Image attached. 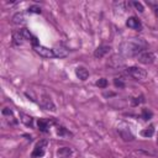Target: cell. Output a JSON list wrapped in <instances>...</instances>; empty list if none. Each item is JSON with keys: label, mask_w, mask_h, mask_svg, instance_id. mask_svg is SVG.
<instances>
[{"label": "cell", "mask_w": 158, "mask_h": 158, "mask_svg": "<svg viewBox=\"0 0 158 158\" xmlns=\"http://www.w3.org/2000/svg\"><path fill=\"white\" fill-rule=\"evenodd\" d=\"M107 79H105V78H101V79H99L96 83H95V85L96 86H99V88H101V89H105L106 86H107Z\"/></svg>", "instance_id": "18"}, {"label": "cell", "mask_w": 158, "mask_h": 158, "mask_svg": "<svg viewBox=\"0 0 158 158\" xmlns=\"http://www.w3.org/2000/svg\"><path fill=\"white\" fill-rule=\"evenodd\" d=\"M137 58H138V62L142 63V64H152L156 59V56H154L153 52L146 51V52H142Z\"/></svg>", "instance_id": "6"}, {"label": "cell", "mask_w": 158, "mask_h": 158, "mask_svg": "<svg viewBox=\"0 0 158 158\" xmlns=\"http://www.w3.org/2000/svg\"><path fill=\"white\" fill-rule=\"evenodd\" d=\"M117 132H118V135L121 136V138H122L123 141H132V139L135 138V136H133V133H132L130 126H127L126 123L118 125V126H117Z\"/></svg>", "instance_id": "3"}, {"label": "cell", "mask_w": 158, "mask_h": 158, "mask_svg": "<svg viewBox=\"0 0 158 158\" xmlns=\"http://www.w3.org/2000/svg\"><path fill=\"white\" fill-rule=\"evenodd\" d=\"M126 25H127L128 28H132V30H136V31H142V28H143L142 22L135 16L128 17L127 21H126Z\"/></svg>", "instance_id": "7"}, {"label": "cell", "mask_w": 158, "mask_h": 158, "mask_svg": "<svg viewBox=\"0 0 158 158\" xmlns=\"http://www.w3.org/2000/svg\"><path fill=\"white\" fill-rule=\"evenodd\" d=\"M131 5H132V6H135L139 12H143V11H144V7H143V5H142L139 1H132V2H131Z\"/></svg>", "instance_id": "23"}, {"label": "cell", "mask_w": 158, "mask_h": 158, "mask_svg": "<svg viewBox=\"0 0 158 158\" xmlns=\"http://www.w3.org/2000/svg\"><path fill=\"white\" fill-rule=\"evenodd\" d=\"M58 156H62V157H68V156H70L72 154V149H69L68 147H63V148H60L58 152Z\"/></svg>", "instance_id": "17"}, {"label": "cell", "mask_w": 158, "mask_h": 158, "mask_svg": "<svg viewBox=\"0 0 158 158\" xmlns=\"http://www.w3.org/2000/svg\"><path fill=\"white\" fill-rule=\"evenodd\" d=\"M126 73L136 80H144L147 78V72L139 67H128L126 69Z\"/></svg>", "instance_id": "2"}, {"label": "cell", "mask_w": 158, "mask_h": 158, "mask_svg": "<svg viewBox=\"0 0 158 158\" xmlns=\"http://www.w3.org/2000/svg\"><path fill=\"white\" fill-rule=\"evenodd\" d=\"M12 42H14L15 44H22V43L25 42V38H23L22 33L20 32V30L12 32Z\"/></svg>", "instance_id": "13"}, {"label": "cell", "mask_w": 158, "mask_h": 158, "mask_svg": "<svg viewBox=\"0 0 158 158\" xmlns=\"http://www.w3.org/2000/svg\"><path fill=\"white\" fill-rule=\"evenodd\" d=\"M33 49L37 54H40L43 58H56L53 48H48V47H44V46H41V44H36V46H33Z\"/></svg>", "instance_id": "5"}, {"label": "cell", "mask_w": 158, "mask_h": 158, "mask_svg": "<svg viewBox=\"0 0 158 158\" xmlns=\"http://www.w3.org/2000/svg\"><path fill=\"white\" fill-rule=\"evenodd\" d=\"M114 85H115L116 88H118V89H123V88H125V83H123L121 79H118V78H115V79H114Z\"/></svg>", "instance_id": "20"}, {"label": "cell", "mask_w": 158, "mask_h": 158, "mask_svg": "<svg viewBox=\"0 0 158 158\" xmlns=\"http://www.w3.org/2000/svg\"><path fill=\"white\" fill-rule=\"evenodd\" d=\"M25 22H26V19H25V14L23 12H16L12 16V23H15V25H22Z\"/></svg>", "instance_id": "12"}, {"label": "cell", "mask_w": 158, "mask_h": 158, "mask_svg": "<svg viewBox=\"0 0 158 158\" xmlns=\"http://www.w3.org/2000/svg\"><path fill=\"white\" fill-rule=\"evenodd\" d=\"M75 75L78 77V79L84 81V80H86L89 78V70L86 68H84V67H77L75 68Z\"/></svg>", "instance_id": "11"}, {"label": "cell", "mask_w": 158, "mask_h": 158, "mask_svg": "<svg viewBox=\"0 0 158 158\" xmlns=\"http://www.w3.org/2000/svg\"><path fill=\"white\" fill-rule=\"evenodd\" d=\"M40 105H41L43 109H46V110L56 111V105H54V102L52 101V99H51L48 95H44V96L41 99V102H40Z\"/></svg>", "instance_id": "9"}, {"label": "cell", "mask_w": 158, "mask_h": 158, "mask_svg": "<svg viewBox=\"0 0 158 158\" xmlns=\"http://www.w3.org/2000/svg\"><path fill=\"white\" fill-rule=\"evenodd\" d=\"M157 143H158V138H157Z\"/></svg>", "instance_id": "27"}, {"label": "cell", "mask_w": 158, "mask_h": 158, "mask_svg": "<svg viewBox=\"0 0 158 158\" xmlns=\"http://www.w3.org/2000/svg\"><path fill=\"white\" fill-rule=\"evenodd\" d=\"M57 133H58L59 136H65V135L69 136V135H70V132H68L63 126H58V127H57Z\"/></svg>", "instance_id": "22"}, {"label": "cell", "mask_w": 158, "mask_h": 158, "mask_svg": "<svg viewBox=\"0 0 158 158\" xmlns=\"http://www.w3.org/2000/svg\"><path fill=\"white\" fill-rule=\"evenodd\" d=\"M27 11H28V12H36V14H40V12H41V9H40L38 6H30Z\"/></svg>", "instance_id": "25"}, {"label": "cell", "mask_w": 158, "mask_h": 158, "mask_svg": "<svg viewBox=\"0 0 158 158\" xmlns=\"http://www.w3.org/2000/svg\"><path fill=\"white\" fill-rule=\"evenodd\" d=\"M20 121L22 122V123H25L26 126H32V123H33V118L30 116V115H27V114H25V112H20Z\"/></svg>", "instance_id": "14"}, {"label": "cell", "mask_w": 158, "mask_h": 158, "mask_svg": "<svg viewBox=\"0 0 158 158\" xmlns=\"http://www.w3.org/2000/svg\"><path fill=\"white\" fill-rule=\"evenodd\" d=\"M52 123H54V121H53V120H48V118H40V120L37 121L38 130H40L41 132H44V133L49 131V126H51Z\"/></svg>", "instance_id": "10"}, {"label": "cell", "mask_w": 158, "mask_h": 158, "mask_svg": "<svg viewBox=\"0 0 158 158\" xmlns=\"http://www.w3.org/2000/svg\"><path fill=\"white\" fill-rule=\"evenodd\" d=\"M53 51H54L56 58H63V57H67L68 56L67 49H64L63 47H56V48H53Z\"/></svg>", "instance_id": "16"}, {"label": "cell", "mask_w": 158, "mask_h": 158, "mask_svg": "<svg viewBox=\"0 0 158 158\" xmlns=\"http://www.w3.org/2000/svg\"><path fill=\"white\" fill-rule=\"evenodd\" d=\"M153 135H154V126H153V125H149L147 128H144V130L141 131V136L147 137V138L152 137Z\"/></svg>", "instance_id": "15"}, {"label": "cell", "mask_w": 158, "mask_h": 158, "mask_svg": "<svg viewBox=\"0 0 158 158\" xmlns=\"http://www.w3.org/2000/svg\"><path fill=\"white\" fill-rule=\"evenodd\" d=\"M1 112H2V115H4V116H9L10 118H11V117H14V115H12V110H11L10 107H4Z\"/></svg>", "instance_id": "24"}, {"label": "cell", "mask_w": 158, "mask_h": 158, "mask_svg": "<svg viewBox=\"0 0 158 158\" xmlns=\"http://www.w3.org/2000/svg\"><path fill=\"white\" fill-rule=\"evenodd\" d=\"M110 49H111L110 46H107V44H101V46H99V47L94 51V57L98 58V59H100V58L105 57V56L110 52Z\"/></svg>", "instance_id": "8"}, {"label": "cell", "mask_w": 158, "mask_h": 158, "mask_svg": "<svg viewBox=\"0 0 158 158\" xmlns=\"http://www.w3.org/2000/svg\"><path fill=\"white\" fill-rule=\"evenodd\" d=\"M152 117V112L148 109H142V118L143 120H148Z\"/></svg>", "instance_id": "21"}, {"label": "cell", "mask_w": 158, "mask_h": 158, "mask_svg": "<svg viewBox=\"0 0 158 158\" xmlns=\"http://www.w3.org/2000/svg\"><path fill=\"white\" fill-rule=\"evenodd\" d=\"M146 48V42L142 38L126 40L120 44V52L125 57H138Z\"/></svg>", "instance_id": "1"}, {"label": "cell", "mask_w": 158, "mask_h": 158, "mask_svg": "<svg viewBox=\"0 0 158 158\" xmlns=\"http://www.w3.org/2000/svg\"><path fill=\"white\" fill-rule=\"evenodd\" d=\"M47 144H48V141H47V139H41L40 142H37L31 156H32L33 158H41V157H43L44 153H46Z\"/></svg>", "instance_id": "4"}, {"label": "cell", "mask_w": 158, "mask_h": 158, "mask_svg": "<svg viewBox=\"0 0 158 158\" xmlns=\"http://www.w3.org/2000/svg\"><path fill=\"white\" fill-rule=\"evenodd\" d=\"M154 12H156V16L158 17V6H156V7H154Z\"/></svg>", "instance_id": "26"}, {"label": "cell", "mask_w": 158, "mask_h": 158, "mask_svg": "<svg viewBox=\"0 0 158 158\" xmlns=\"http://www.w3.org/2000/svg\"><path fill=\"white\" fill-rule=\"evenodd\" d=\"M146 100H144V98L141 95V96H138V98H132V100H131V104H132V106H137L138 104H141V102H144Z\"/></svg>", "instance_id": "19"}]
</instances>
